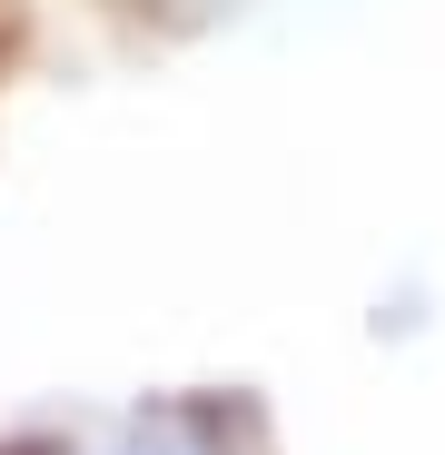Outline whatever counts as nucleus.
I'll return each instance as SVG.
<instances>
[{"label":"nucleus","mask_w":445,"mask_h":455,"mask_svg":"<svg viewBox=\"0 0 445 455\" xmlns=\"http://www.w3.org/2000/svg\"><path fill=\"white\" fill-rule=\"evenodd\" d=\"M0 455H69V445H60V435H11Z\"/></svg>","instance_id":"obj_1"}]
</instances>
